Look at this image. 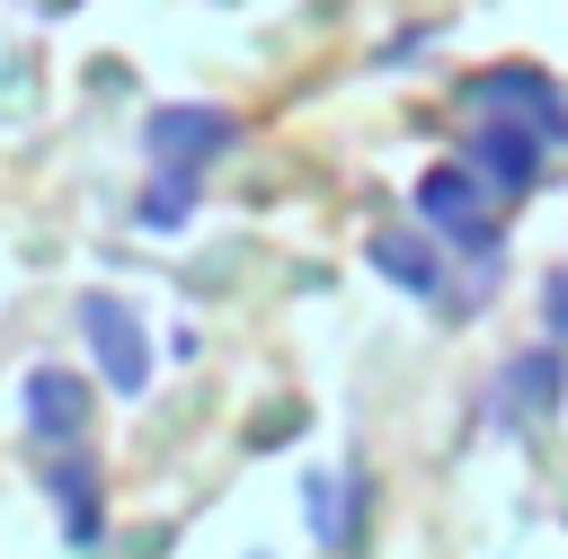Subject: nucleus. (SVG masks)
Returning <instances> with one entry per match:
<instances>
[{"label": "nucleus", "mask_w": 568, "mask_h": 559, "mask_svg": "<svg viewBox=\"0 0 568 559\" xmlns=\"http://www.w3.org/2000/svg\"><path fill=\"white\" fill-rule=\"evenodd\" d=\"M151 142H160V151H178V142H186V160H204V151H222V142H231V115H222V106H186V115L169 106V115L151 124Z\"/></svg>", "instance_id": "1"}, {"label": "nucleus", "mask_w": 568, "mask_h": 559, "mask_svg": "<svg viewBox=\"0 0 568 559\" xmlns=\"http://www.w3.org/2000/svg\"><path fill=\"white\" fill-rule=\"evenodd\" d=\"M417 204H426V222H435V231H479V186H470V177H453V169H435V177L417 186Z\"/></svg>", "instance_id": "2"}, {"label": "nucleus", "mask_w": 568, "mask_h": 559, "mask_svg": "<svg viewBox=\"0 0 568 559\" xmlns=\"http://www.w3.org/2000/svg\"><path fill=\"white\" fill-rule=\"evenodd\" d=\"M89 337H98V355L115 364V390H142V355H133V328H124V311L89 302Z\"/></svg>", "instance_id": "3"}, {"label": "nucleus", "mask_w": 568, "mask_h": 559, "mask_svg": "<svg viewBox=\"0 0 568 559\" xmlns=\"http://www.w3.org/2000/svg\"><path fill=\"white\" fill-rule=\"evenodd\" d=\"M27 408H44V417H36L44 435H71V426H80V390H71L62 373H44V382L27 390Z\"/></svg>", "instance_id": "4"}, {"label": "nucleus", "mask_w": 568, "mask_h": 559, "mask_svg": "<svg viewBox=\"0 0 568 559\" xmlns=\"http://www.w3.org/2000/svg\"><path fill=\"white\" fill-rule=\"evenodd\" d=\"M479 160L506 177V186H524L532 177V142H515V124H497V133H479Z\"/></svg>", "instance_id": "5"}, {"label": "nucleus", "mask_w": 568, "mask_h": 559, "mask_svg": "<svg viewBox=\"0 0 568 559\" xmlns=\"http://www.w3.org/2000/svg\"><path fill=\"white\" fill-rule=\"evenodd\" d=\"M550 328H559V337H568V275H559V284H550Z\"/></svg>", "instance_id": "6"}]
</instances>
